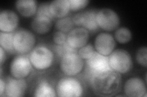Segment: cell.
Masks as SVG:
<instances>
[{"mask_svg": "<svg viewBox=\"0 0 147 97\" xmlns=\"http://www.w3.org/2000/svg\"><path fill=\"white\" fill-rule=\"evenodd\" d=\"M29 58L33 67L38 71H44L53 65L54 53L47 46L40 44L31 50Z\"/></svg>", "mask_w": 147, "mask_h": 97, "instance_id": "cell-2", "label": "cell"}, {"mask_svg": "<svg viewBox=\"0 0 147 97\" xmlns=\"http://www.w3.org/2000/svg\"><path fill=\"white\" fill-rule=\"evenodd\" d=\"M19 23L17 13L11 10H3L0 12V30L3 32H14Z\"/></svg>", "mask_w": 147, "mask_h": 97, "instance_id": "cell-15", "label": "cell"}, {"mask_svg": "<svg viewBox=\"0 0 147 97\" xmlns=\"http://www.w3.org/2000/svg\"><path fill=\"white\" fill-rule=\"evenodd\" d=\"M33 69L30 58L25 54H20L13 58L9 71L12 77L25 79L28 77Z\"/></svg>", "mask_w": 147, "mask_h": 97, "instance_id": "cell-8", "label": "cell"}, {"mask_svg": "<svg viewBox=\"0 0 147 97\" xmlns=\"http://www.w3.org/2000/svg\"><path fill=\"white\" fill-rule=\"evenodd\" d=\"M94 45L96 52L105 56H109L116 47V41L111 34L102 32L96 36Z\"/></svg>", "mask_w": 147, "mask_h": 97, "instance_id": "cell-10", "label": "cell"}, {"mask_svg": "<svg viewBox=\"0 0 147 97\" xmlns=\"http://www.w3.org/2000/svg\"><path fill=\"white\" fill-rule=\"evenodd\" d=\"M49 7L53 17L58 19L67 16L71 11L69 0H54L50 3Z\"/></svg>", "mask_w": 147, "mask_h": 97, "instance_id": "cell-16", "label": "cell"}, {"mask_svg": "<svg viewBox=\"0 0 147 97\" xmlns=\"http://www.w3.org/2000/svg\"><path fill=\"white\" fill-rule=\"evenodd\" d=\"M36 39L33 32L26 29H20L14 32L13 48L16 52L26 54L34 48Z\"/></svg>", "mask_w": 147, "mask_h": 97, "instance_id": "cell-5", "label": "cell"}, {"mask_svg": "<svg viewBox=\"0 0 147 97\" xmlns=\"http://www.w3.org/2000/svg\"><path fill=\"white\" fill-rule=\"evenodd\" d=\"M96 21L99 28L112 32L118 28L121 20L119 15L113 9L103 8L97 11Z\"/></svg>", "mask_w": 147, "mask_h": 97, "instance_id": "cell-7", "label": "cell"}, {"mask_svg": "<svg viewBox=\"0 0 147 97\" xmlns=\"http://www.w3.org/2000/svg\"><path fill=\"white\" fill-rule=\"evenodd\" d=\"M49 5H50L49 3L45 2V3H40L39 5H38L36 16L47 17L53 20L54 18L51 14V12H50Z\"/></svg>", "mask_w": 147, "mask_h": 97, "instance_id": "cell-25", "label": "cell"}, {"mask_svg": "<svg viewBox=\"0 0 147 97\" xmlns=\"http://www.w3.org/2000/svg\"><path fill=\"white\" fill-rule=\"evenodd\" d=\"M38 3L35 0H18L16 2V8L20 14L29 18L36 14Z\"/></svg>", "mask_w": 147, "mask_h": 97, "instance_id": "cell-17", "label": "cell"}, {"mask_svg": "<svg viewBox=\"0 0 147 97\" xmlns=\"http://www.w3.org/2000/svg\"><path fill=\"white\" fill-rule=\"evenodd\" d=\"M26 89L27 82L25 79L11 77L6 81L4 94L8 97H21L24 96Z\"/></svg>", "mask_w": 147, "mask_h": 97, "instance_id": "cell-14", "label": "cell"}, {"mask_svg": "<svg viewBox=\"0 0 147 97\" xmlns=\"http://www.w3.org/2000/svg\"><path fill=\"white\" fill-rule=\"evenodd\" d=\"M94 93L100 96H115L121 90V74L112 70L96 72L89 80Z\"/></svg>", "mask_w": 147, "mask_h": 97, "instance_id": "cell-1", "label": "cell"}, {"mask_svg": "<svg viewBox=\"0 0 147 97\" xmlns=\"http://www.w3.org/2000/svg\"><path fill=\"white\" fill-rule=\"evenodd\" d=\"M90 38L89 32L82 27L73 28L67 34V43L76 49L86 45Z\"/></svg>", "mask_w": 147, "mask_h": 97, "instance_id": "cell-12", "label": "cell"}, {"mask_svg": "<svg viewBox=\"0 0 147 97\" xmlns=\"http://www.w3.org/2000/svg\"><path fill=\"white\" fill-rule=\"evenodd\" d=\"M136 58L138 64L142 67H146L147 66V48L146 46H142L137 51Z\"/></svg>", "mask_w": 147, "mask_h": 97, "instance_id": "cell-24", "label": "cell"}, {"mask_svg": "<svg viewBox=\"0 0 147 97\" xmlns=\"http://www.w3.org/2000/svg\"><path fill=\"white\" fill-rule=\"evenodd\" d=\"M109 62L112 70L119 74H125L129 72L133 66L129 52L121 49L114 50L109 55Z\"/></svg>", "mask_w": 147, "mask_h": 97, "instance_id": "cell-3", "label": "cell"}, {"mask_svg": "<svg viewBox=\"0 0 147 97\" xmlns=\"http://www.w3.org/2000/svg\"><path fill=\"white\" fill-rule=\"evenodd\" d=\"M132 36V32L129 29L126 27H121L115 30L114 38L119 43L125 44L131 40Z\"/></svg>", "mask_w": 147, "mask_h": 97, "instance_id": "cell-21", "label": "cell"}, {"mask_svg": "<svg viewBox=\"0 0 147 97\" xmlns=\"http://www.w3.org/2000/svg\"><path fill=\"white\" fill-rule=\"evenodd\" d=\"M72 18L70 16H66L59 19L55 22V27L58 31H61L64 33L69 32L74 26Z\"/></svg>", "mask_w": 147, "mask_h": 97, "instance_id": "cell-22", "label": "cell"}, {"mask_svg": "<svg viewBox=\"0 0 147 97\" xmlns=\"http://www.w3.org/2000/svg\"><path fill=\"white\" fill-rule=\"evenodd\" d=\"M34 96L36 97H55L57 95L56 90L50 83L46 80H42L37 85Z\"/></svg>", "mask_w": 147, "mask_h": 97, "instance_id": "cell-19", "label": "cell"}, {"mask_svg": "<svg viewBox=\"0 0 147 97\" xmlns=\"http://www.w3.org/2000/svg\"><path fill=\"white\" fill-rule=\"evenodd\" d=\"M13 35L14 32H0V47L10 53H16L13 48Z\"/></svg>", "mask_w": 147, "mask_h": 97, "instance_id": "cell-20", "label": "cell"}, {"mask_svg": "<svg viewBox=\"0 0 147 97\" xmlns=\"http://www.w3.org/2000/svg\"><path fill=\"white\" fill-rule=\"evenodd\" d=\"M54 52L58 57L61 58L64 55L68 53H78L77 49L72 48L66 42L63 45H55L54 46Z\"/></svg>", "mask_w": 147, "mask_h": 97, "instance_id": "cell-23", "label": "cell"}, {"mask_svg": "<svg viewBox=\"0 0 147 97\" xmlns=\"http://www.w3.org/2000/svg\"><path fill=\"white\" fill-rule=\"evenodd\" d=\"M71 10L76 12L85 8L90 3L88 0H69Z\"/></svg>", "mask_w": 147, "mask_h": 97, "instance_id": "cell-27", "label": "cell"}, {"mask_svg": "<svg viewBox=\"0 0 147 97\" xmlns=\"http://www.w3.org/2000/svg\"><path fill=\"white\" fill-rule=\"evenodd\" d=\"M57 95L61 97L81 96L84 88L81 82L72 77H63L59 80L56 86Z\"/></svg>", "mask_w": 147, "mask_h": 97, "instance_id": "cell-4", "label": "cell"}, {"mask_svg": "<svg viewBox=\"0 0 147 97\" xmlns=\"http://www.w3.org/2000/svg\"><path fill=\"white\" fill-rule=\"evenodd\" d=\"M86 67L93 73L96 72L111 71L109 62V56H105L95 51L91 56L86 60Z\"/></svg>", "mask_w": 147, "mask_h": 97, "instance_id": "cell-13", "label": "cell"}, {"mask_svg": "<svg viewBox=\"0 0 147 97\" xmlns=\"http://www.w3.org/2000/svg\"><path fill=\"white\" fill-rule=\"evenodd\" d=\"M126 96L142 97L147 96L146 82L139 77H131L126 81L123 87Z\"/></svg>", "mask_w": 147, "mask_h": 97, "instance_id": "cell-11", "label": "cell"}, {"mask_svg": "<svg viewBox=\"0 0 147 97\" xmlns=\"http://www.w3.org/2000/svg\"><path fill=\"white\" fill-rule=\"evenodd\" d=\"M84 62L78 53H68L61 58L59 67L64 75L68 77L76 76L83 71Z\"/></svg>", "mask_w": 147, "mask_h": 97, "instance_id": "cell-6", "label": "cell"}, {"mask_svg": "<svg viewBox=\"0 0 147 97\" xmlns=\"http://www.w3.org/2000/svg\"><path fill=\"white\" fill-rule=\"evenodd\" d=\"M97 11L89 10L79 12L72 17L73 22L77 27H82L88 32H95L99 28L96 21Z\"/></svg>", "mask_w": 147, "mask_h": 97, "instance_id": "cell-9", "label": "cell"}, {"mask_svg": "<svg viewBox=\"0 0 147 97\" xmlns=\"http://www.w3.org/2000/svg\"><path fill=\"white\" fill-rule=\"evenodd\" d=\"M6 88V81L3 80V78L1 77L0 78V96H3L4 94Z\"/></svg>", "mask_w": 147, "mask_h": 97, "instance_id": "cell-30", "label": "cell"}, {"mask_svg": "<svg viewBox=\"0 0 147 97\" xmlns=\"http://www.w3.org/2000/svg\"><path fill=\"white\" fill-rule=\"evenodd\" d=\"M6 59V51L4 50L3 48L0 47V63H1V66L3 64L4 61H5Z\"/></svg>", "mask_w": 147, "mask_h": 97, "instance_id": "cell-29", "label": "cell"}, {"mask_svg": "<svg viewBox=\"0 0 147 97\" xmlns=\"http://www.w3.org/2000/svg\"><path fill=\"white\" fill-rule=\"evenodd\" d=\"M96 51L94 48L90 44H86L78 50V54L83 59L86 60L88 59Z\"/></svg>", "mask_w": 147, "mask_h": 97, "instance_id": "cell-26", "label": "cell"}, {"mask_svg": "<svg viewBox=\"0 0 147 97\" xmlns=\"http://www.w3.org/2000/svg\"><path fill=\"white\" fill-rule=\"evenodd\" d=\"M52 21L47 17L36 16L31 22V27L36 34L44 35L51 30Z\"/></svg>", "mask_w": 147, "mask_h": 97, "instance_id": "cell-18", "label": "cell"}, {"mask_svg": "<svg viewBox=\"0 0 147 97\" xmlns=\"http://www.w3.org/2000/svg\"><path fill=\"white\" fill-rule=\"evenodd\" d=\"M52 38L54 43L56 45H63L66 42L67 34L58 30L53 34Z\"/></svg>", "mask_w": 147, "mask_h": 97, "instance_id": "cell-28", "label": "cell"}]
</instances>
